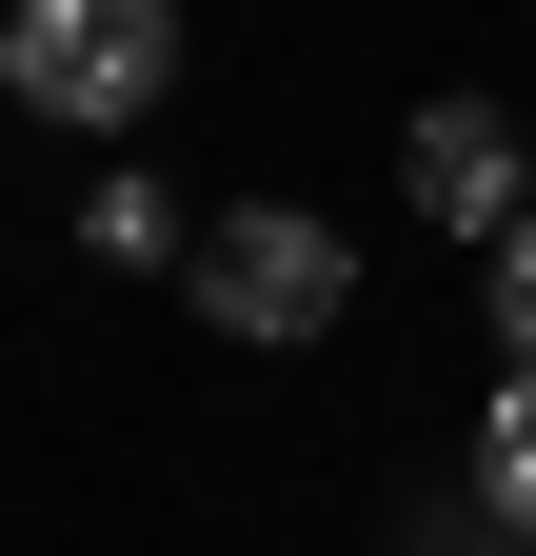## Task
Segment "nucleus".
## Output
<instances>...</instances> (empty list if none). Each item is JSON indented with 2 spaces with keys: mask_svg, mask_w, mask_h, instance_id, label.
<instances>
[{
  "mask_svg": "<svg viewBox=\"0 0 536 556\" xmlns=\"http://www.w3.org/2000/svg\"><path fill=\"white\" fill-rule=\"evenodd\" d=\"M477 318H497V358L536 378V219H516V239H477Z\"/></svg>",
  "mask_w": 536,
  "mask_h": 556,
  "instance_id": "nucleus-6",
  "label": "nucleus"
},
{
  "mask_svg": "<svg viewBox=\"0 0 536 556\" xmlns=\"http://www.w3.org/2000/svg\"><path fill=\"white\" fill-rule=\"evenodd\" d=\"M477 497H497V536H536V378H497V417H477Z\"/></svg>",
  "mask_w": 536,
  "mask_h": 556,
  "instance_id": "nucleus-5",
  "label": "nucleus"
},
{
  "mask_svg": "<svg viewBox=\"0 0 536 556\" xmlns=\"http://www.w3.org/2000/svg\"><path fill=\"white\" fill-rule=\"evenodd\" d=\"M0 80H21V119L119 139L140 100H179V0H0Z\"/></svg>",
  "mask_w": 536,
  "mask_h": 556,
  "instance_id": "nucleus-1",
  "label": "nucleus"
},
{
  "mask_svg": "<svg viewBox=\"0 0 536 556\" xmlns=\"http://www.w3.org/2000/svg\"><path fill=\"white\" fill-rule=\"evenodd\" d=\"M199 318L219 338H258V358H279V338H339V299H358V239L339 219H298V199H239V219H199Z\"/></svg>",
  "mask_w": 536,
  "mask_h": 556,
  "instance_id": "nucleus-2",
  "label": "nucleus"
},
{
  "mask_svg": "<svg viewBox=\"0 0 536 556\" xmlns=\"http://www.w3.org/2000/svg\"><path fill=\"white\" fill-rule=\"evenodd\" d=\"M418 556H497V497H437V517H418Z\"/></svg>",
  "mask_w": 536,
  "mask_h": 556,
  "instance_id": "nucleus-7",
  "label": "nucleus"
},
{
  "mask_svg": "<svg viewBox=\"0 0 536 556\" xmlns=\"http://www.w3.org/2000/svg\"><path fill=\"white\" fill-rule=\"evenodd\" d=\"M80 258H100V278H179L199 239H179V199H159V179H100V199H80Z\"/></svg>",
  "mask_w": 536,
  "mask_h": 556,
  "instance_id": "nucleus-4",
  "label": "nucleus"
},
{
  "mask_svg": "<svg viewBox=\"0 0 536 556\" xmlns=\"http://www.w3.org/2000/svg\"><path fill=\"white\" fill-rule=\"evenodd\" d=\"M397 199H418L437 239H516L536 219V160H516L497 100H418V119H397Z\"/></svg>",
  "mask_w": 536,
  "mask_h": 556,
  "instance_id": "nucleus-3",
  "label": "nucleus"
}]
</instances>
